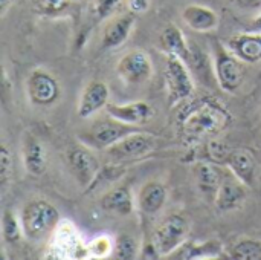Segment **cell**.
Returning a JSON list of instances; mask_svg holds the SVG:
<instances>
[{
	"label": "cell",
	"instance_id": "1",
	"mask_svg": "<svg viewBox=\"0 0 261 260\" xmlns=\"http://www.w3.org/2000/svg\"><path fill=\"white\" fill-rule=\"evenodd\" d=\"M232 115L214 98H202L187 106L177 116L180 133L191 141L210 139L229 127Z\"/></svg>",
	"mask_w": 261,
	"mask_h": 260
},
{
	"label": "cell",
	"instance_id": "2",
	"mask_svg": "<svg viewBox=\"0 0 261 260\" xmlns=\"http://www.w3.org/2000/svg\"><path fill=\"white\" fill-rule=\"evenodd\" d=\"M60 219V211L55 205L44 199H32L23 207L20 215L23 236L31 242H38L57 228Z\"/></svg>",
	"mask_w": 261,
	"mask_h": 260
},
{
	"label": "cell",
	"instance_id": "3",
	"mask_svg": "<svg viewBox=\"0 0 261 260\" xmlns=\"http://www.w3.org/2000/svg\"><path fill=\"white\" fill-rule=\"evenodd\" d=\"M190 224L180 215L164 218L151 234V250L156 257H167L176 253L188 239Z\"/></svg>",
	"mask_w": 261,
	"mask_h": 260
},
{
	"label": "cell",
	"instance_id": "4",
	"mask_svg": "<svg viewBox=\"0 0 261 260\" xmlns=\"http://www.w3.org/2000/svg\"><path fill=\"white\" fill-rule=\"evenodd\" d=\"M164 78L171 104L188 100L194 95V81L187 67V61L176 55H168L164 67Z\"/></svg>",
	"mask_w": 261,
	"mask_h": 260
},
{
	"label": "cell",
	"instance_id": "5",
	"mask_svg": "<svg viewBox=\"0 0 261 260\" xmlns=\"http://www.w3.org/2000/svg\"><path fill=\"white\" fill-rule=\"evenodd\" d=\"M216 75L220 87L226 92H236L246 78V63L234 55L228 48L216 49Z\"/></svg>",
	"mask_w": 261,
	"mask_h": 260
},
{
	"label": "cell",
	"instance_id": "6",
	"mask_svg": "<svg viewBox=\"0 0 261 260\" xmlns=\"http://www.w3.org/2000/svg\"><path fill=\"white\" fill-rule=\"evenodd\" d=\"M156 147V139L142 132H132L121 138L118 143L110 146L106 153L113 162H125L133 159H141L151 153Z\"/></svg>",
	"mask_w": 261,
	"mask_h": 260
},
{
	"label": "cell",
	"instance_id": "7",
	"mask_svg": "<svg viewBox=\"0 0 261 260\" xmlns=\"http://www.w3.org/2000/svg\"><path fill=\"white\" fill-rule=\"evenodd\" d=\"M118 77L127 84H144L153 74V63L147 52L133 49L125 52L116 64Z\"/></svg>",
	"mask_w": 261,
	"mask_h": 260
},
{
	"label": "cell",
	"instance_id": "8",
	"mask_svg": "<svg viewBox=\"0 0 261 260\" xmlns=\"http://www.w3.org/2000/svg\"><path fill=\"white\" fill-rule=\"evenodd\" d=\"M26 93L35 106H50L60 95L61 89L57 78L44 69H34L26 78Z\"/></svg>",
	"mask_w": 261,
	"mask_h": 260
},
{
	"label": "cell",
	"instance_id": "9",
	"mask_svg": "<svg viewBox=\"0 0 261 260\" xmlns=\"http://www.w3.org/2000/svg\"><path fill=\"white\" fill-rule=\"evenodd\" d=\"M132 132H135L133 126L110 118L96 123L84 136V143L86 146H92L99 150H107L110 146H113Z\"/></svg>",
	"mask_w": 261,
	"mask_h": 260
},
{
	"label": "cell",
	"instance_id": "10",
	"mask_svg": "<svg viewBox=\"0 0 261 260\" xmlns=\"http://www.w3.org/2000/svg\"><path fill=\"white\" fill-rule=\"evenodd\" d=\"M69 167L83 187H92L101 172L98 158L84 146H75L67 153Z\"/></svg>",
	"mask_w": 261,
	"mask_h": 260
},
{
	"label": "cell",
	"instance_id": "11",
	"mask_svg": "<svg viewBox=\"0 0 261 260\" xmlns=\"http://www.w3.org/2000/svg\"><path fill=\"white\" fill-rule=\"evenodd\" d=\"M248 185L243 184L229 169L225 170L219 190L216 193V205L220 211L239 210L248 199Z\"/></svg>",
	"mask_w": 261,
	"mask_h": 260
},
{
	"label": "cell",
	"instance_id": "12",
	"mask_svg": "<svg viewBox=\"0 0 261 260\" xmlns=\"http://www.w3.org/2000/svg\"><path fill=\"white\" fill-rule=\"evenodd\" d=\"M135 25H136V14L132 11L112 17L102 31L101 48L110 51L122 46L128 40Z\"/></svg>",
	"mask_w": 261,
	"mask_h": 260
},
{
	"label": "cell",
	"instance_id": "13",
	"mask_svg": "<svg viewBox=\"0 0 261 260\" xmlns=\"http://www.w3.org/2000/svg\"><path fill=\"white\" fill-rule=\"evenodd\" d=\"M110 90L107 84L101 80H92L89 81L80 97L78 101V115L81 118H89L95 113H98L101 109H106L109 104Z\"/></svg>",
	"mask_w": 261,
	"mask_h": 260
},
{
	"label": "cell",
	"instance_id": "14",
	"mask_svg": "<svg viewBox=\"0 0 261 260\" xmlns=\"http://www.w3.org/2000/svg\"><path fill=\"white\" fill-rule=\"evenodd\" d=\"M106 112L110 118L118 120V121L125 123V124H130V126L145 124L154 115L153 107L145 101H132L127 104L109 103L106 106Z\"/></svg>",
	"mask_w": 261,
	"mask_h": 260
},
{
	"label": "cell",
	"instance_id": "15",
	"mask_svg": "<svg viewBox=\"0 0 261 260\" xmlns=\"http://www.w3.org/2000/svg\"><path fill=\"white\" fill-rule=\"evenodd\" d=\"M225 162L228 169L248 187H254L257 179V161L248 149H232L226 153Z\"/></svg>",
	"mask_w": 261,
	"mask_h": 260
},
{
	"label": "cell",
	"instance_id": "16",
	"mask_svg": "<svg viewBox=\"0 0 261 260\" xmlns=\"http://www.w3.org/2000/svg\"><path fill=\"white\" fill-rule=\"evenodd\" d=\"M226 48L248 64L258 63L261 61V32L237 34L229 38Z\"/></svg>",
	"mask_w": 261,
	"mask_h": 260
},
{
	"label": "cell",
	"instance_id": "17",
	"mask_svg": "<svg viewBox=\"0 0 261 260\" xmlns=\"http://www.w3.org/2000/svg\"><path fill=\"white\" fill-rule=\"evenodd\" d=\"M23 162L26 172L32 176H41L47 169L43 144L31 132H26L23 136Z\"/></svg>",
	"mask_w": 261,
	"mask_h": 260
},
{
	"label": "cell",
	"instance_id": "18",
	"mask_svg": "<svg viewBox=\"0 0 261 260\" xmlns=\"http://www.w3.org/2000/svg\"><path fill=\"white\" fill-rule=\"evenodd\" d=\"M159 48L167 55H176V57L182 58L184 61H190L193 58V52H191L182 31L174 23H170L162 29V32L159 35Z\"/></svg>",
	"mask_w": 261,
	"mask_h": 260
},
{
	"label": "cell",
	"instance_id": "19",
	"mask_svg": "<svg viewBox=\"0 0 261 260\" xmlns=\"http://www.w3.org/2000/svg\"><path fill=\"white\" fill-rule=\"evenodd\" d=\"M182 18L188 28L196 32H211L219 26V15L208 6L188 5L182 12Z\"/></svg>",
	"mask_w": 261,
	"mask_h": 260
},
{
	"label": "cell",
	"instance_id": "20",
	"mask_svg": "<svg viewBox=\"0 0 261 260\" xmlns=\"http://www.w3.org/2000/svg\"><path fill=\"white\" fill-rule=\"evenodd\" d=\"M101 208L107 213H113L118 216H128L133 213L135 202L133 195L127 185H118L109 190L99 201Z\"/></svg>",
	"mask_w": 261,
	"mask_h": 260
},
{
	"label": "cell",
	"instance_id": "21",
	"mask_svg": "<svg viewBox=\"0 0 261 260\" xmlns=\"http://www.w3.org/2000/svg\"><path fill=\"white\" fill-rule=\"evenodd\" d=\"M167 201V188L162 182L150 181L142 185L138 195V205L145 215H156Z\"/></svg>",
	"mask_w": 261,
	"mask_h": 260
},
{
	"label": "cell",
	"instance_id": "22",
	"mask_svg": "<svg viewBox=\"0 0 261 260\" xmlns=\"http://www.w3.org/2000/svg\"><path fill=\"white\" fill-rule=\"evenodd\" d=\"M223 173H225V170H222L216 166L206 164V162H200L194 167V175H196L199 188L203 193H213L214 196L219 190Z\"/></svg>",
	"mask_w": 261,
	"mask_h": 260
},
{
	"label": "cell",
	"instance_id": "23",
	"mask_svg": "<svg viewBox=\"0 0 261 260\" xmlns=\"http://www.w3.org/2000/svg\"><path fill=\"white\" fill-rule=\"evenodd\" d=\"M2 236L6 244H15L23 236L21 222L9 208H5L2 213Z\"/></svg>",
	"mask_w": 261,
	"mask_h": 260
},
{
	"label": "cell",
	"instance_id": "24",
	"mask_svg": "<svg viewBox=\"0 0 261 260\" xmlns=\"http://www.w3.org/2000/svg\"><path fill=\"white\" fill-rule=\"evenodd\" d=\"M229 257L237 260L261 259V242L257 239H240L229 251Z\"/></svg>",
	"mask_w": 261,
	"mask_h": 260
},
{
	"label": "cell",
	"instance_id": "25",
	"mask_svg": "<svg viewBox=\"0 0 261 260\" xmlns=\"http://www.w3.org/2000/svg\"><path fill=\"white\" fill-rule=\"evenodd\" d=\"M138 256V242L130 234H122L115 241V247L112 251L113 259H135Z\"/></svg>",
	"mask_w": 261,
	"mask_h": 260
},
{
	"label": "cell",
	"instance_id": "26",
	"mask_svg": "<svg viewBox=\"0 0 261 260\" xmlns=\"http://www.w3.org/2000/svg\"><path fill=\"white\" fill-rule=\"evenodd\" d=\"M121 2L122 0H92L90 12L95 18V21L110 17L119 8Z\"/></svg>",
	"mask_w": 261,
	"mask_h": 260
},
{
	"label": "cell",
	"instance_id": "27",
	"mask_svg": "<svg viewBox=\"0 0 261 260\" xmlns=\"http://www.w3.org/2000/svg\"><path fill=\"white\" fill-rule=\"evenodd\" d=\"M76 0H35V5L40 12L47 15H55L67 11Z\"/></svg>",
	"mask_w": 261,
	"mask_h": 260
},
{
	"label": "cell",
	"instance_id": "28",
	"mask_svg": "<svg viewBox=\"0 0 261 260\" xmlns=\"http://www.w3.org/2000/svg\"><path fill=\"white\" fill-rule=\"evenodd\" d=\"M12 175V156L5 144H2L0 149V179H2V188L6 187L9 178Z\"/></svg>",
	"mask_w": 261,
	"mask_h": 260
},
{
	"label": "cell",
	"instance_id": "29",
	"mask_svg": "<svg viewBox=\"0 0 261 260\" xmlns=\"http://www.w3.org/2000/svg\"><path fill=\"white\" fill-rule=\"evenodd\" d=\"M210 254H220V247L216 241L206 242L202 247H196L194 250H191L188 253V256H185L187 259H199V257H211Z\"/></svg>",
	"mask_w": 261,
	"mask_h": 260
},
{
	"label": "cell",
	"instance_id": "30",
	"mask_svg": "<svg viewBox=\"0 0 261 260\" xmlns=\"http://www.w3.org/2000/svg\"><path fill=\"white\" fill-rule=\"evenodd\" d=\"M127 6L135 14H144L150 8V0H125Z\"/></svg>",
	"mask_w": 261,
	"mask_h": 260
},
{
	"label": "cell",
	"instance_id": "31",
	"mask_svg": "<svg viewBox=\"0 0 261 260\" xmlns=\"http://www.w3.org/2000/svg\"><path fill=\"white\" fill-rule=\"evenodd\" d=\"M242 8H246V9H255V8H260L261 0H236Z\"/></svg>",
	"mask_w": 261,
	"mask_h": 260
},
{
	"label": "cell",
	"instance_id": "32",
	"mask_svg": "<svg viewBox=\"0 0 261 260\" xmlns=\"http://www.w3.org/2000/svg\"><path fill=\"white\" fill-rule=\"evenodd\" d=\"M251 31L252 32H261V14L258 17H255L251 23Z\"/></svg>",
	"mask_w": 261,
	"mask_h": 260
},
{
	"label": "cell",
	"instance_id": "33",
	"mask_svg": "<svg viewBox=\"0 0 261 260\" xmlns=\"http://www.w3.org/2000/svg\"><path fill=\"white\" fill-rule=\"evenodd\" d=\"M12 2H14V0H0V9H2V17H5V15H6V12H8L9 6L12 5Z\"/></svg>",
	"mask_w": 261,
	"mask_h": 260
}]
</instances>
